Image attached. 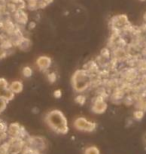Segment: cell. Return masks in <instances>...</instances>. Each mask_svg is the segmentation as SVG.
<instances>
[{"instance_id":"1","label":"cell","mask_w":146,"mask_h":154,"mask_svg":"<svg viewBox=\"0 0 146 154\" xmlns=\"http://www.w3.org/2000/svg\"><path fill=\"white\" fill-rule=\"evenodd\" d=\"M45 121L52 130L59 134H66L69 131L66 117L59 110H52L45 117Z\"/></svg>"},{"instance_id":"2","label":"cell","mask_w":146,"mask_h":154,"mask_svg":"<svg viewBox=\"0 0 146 154\" xmlns=\"http://www.w3.org/2000/svg\"><path fill=\"white\" fill-rule=\"evenodd\" d=\"M71 81H72L74 90L76 92H79V93H82V92L89 89L91 75L85 69H78L74 72Z\"/></svg>"},{"instance_id":"3","label":"cell","mask_w":146,"mask_h":154,"mask_svg":"<svg viewBox=\"0 0 146 154\" xmlns=\"http://www.w3.org/2000/svg\"><path fill=\"white\" fill-rule=\"evenodd\" d=\"M74 127L79 131H86V132H93L97 127V124L95 122L88 121L85 117H78L74 120L73 123Z\"/></svg>"},{"instance_id":"4","label":"cell","mask_w":146,"mask_h":154,"mask_svg":"<svg viewBox=\"0 0 146 154\" xmlns=\"http://www.w3.org/2000/svg\"><path fill=\"white\" fill-rule=\"evenodd\" d=\"M107 109V103L105 99L100 95H96L95 98L92 101L91 110L92 112L96 113V114H102L106 111Z\"/></svg>"},{"instance_id":"5","label":"cell","mask_w":146,"mask_h":154,"mask_svg":"<svg viewBox=\"0 0 146 154\" xmlns=\"http://www.w3.org/2000/svg\"><path fill=\"white\" fill-rule=\"evenodd\" d=\"M26 145L31 146L32 148L38 150V151L41 153L46 148V142L44 140V138L39 137V136H29L27 139L25 140Z\"/></svg>"},{"instance_id":"6","label":"cell","mask_w":146,"mask_h":154,"mask_svg":"<svg viewBox=\"0 0 146 154\" xmlns=\"http://www.w3.org/2000/svg\"><path fill=\"white\" fill-rule=\"evenodd\" d=\"M14 95L15 94L9 89V84L7 80L4 78H0V97L5 98L9 102L14 98Z\"/></svg>"},{"instance_id":"7","label":"cell","mask_w":146,"mask_h":154,"mask_svg":"<svg viewBox=\"0 0 146 154\" xmlns=\"http://www.w3.org/2000/svg\"><path fill=\"white\" fill-rule=\"evenodd\" d=\"M51 65H52V59L50 57L45 56V55L39 56L36 60V66L38 67L40 71L46 72L51 67Z\"/></svg>"},{"instance_id":"8","label":"cell","mask_w":146,"mask_h":154,"mask_svg":"<svg viewBox=\"0 0 146 154\" xmlns=\"http://www.w3.org/2000/svg\"><path fill=\"white\" fill-rule=\"evenodd\" d=\"M13 20L18 25L25 26L28 23V14L22 9H17V11L13 13Z\"/></svg>"},{"instance_id":"9","label":"cell","mask_w":146,"mask_h":154,"mask_svg":"<svg viewBox=\"0 0 146 154\" xmlns=\"http://www.w3.org/2000/svg\"><path fill=\"white\" fill-rule=\"evenodd\" d=\"M128 17L125 14H120V15H115L111 18L110 20V26H116L119 28H122L124 25H126L128 23Z\"/></svg>"},{"instance_id":"10","label":"cell","mask_w":146,"mask_h":154,"mask_svg":"<svg viewBox=\"0 0 146 154\" xmlns=\"http://www.w3.org/2000/svg\"><path fill=\"white\" fill-rule=\"evenodd\" d=\"M83 69H85L90 75H97L99 70H100V66L98 65V63L95 60H91L85 64Z\"/></svg>"},{"instance_id":"11","label":"cell","mask_w":146,"mask_h":154,"mask_svg":"<svg viewBox=\"0 0 146 154\" xmlns=\"http://www.w3.org/2000/svg\"><path fill=\"white\" fill-rule=\"evenodd\" d=\"M20 130H21V125L19 123L17 122L11 123L10 125H8L7 134L9 137H18L19 136Z\"/></svg>"},{"instance_id":"12","label":"cell","mask_w":146,"mask_h":154,"mask_svg":"<svg viewBox=\"0 0 146 154\" xmlns=\"http://www.w3.org/2000/svg\"><path fill=\"white\" fill-rule=\"evenodd\" d=\"M9 89H10L14 94H18L23 90V83L19 81V80L12 81L10 84H9Z\"/></svg>"},{"instance_id":"13","label":"cell","mask_w":146,"mask_h":154,"mask_svg":"<svg viewBox=\"0 0 146 154\" xmlns=\"http://www.w3.org/2000/svg\"><path fill=\"white\" fill-rule=\"evenodd\" d=\"M31 45H32L31 40L28 37H25V36H24V37H22V39H21L19 45H18V48L22 51H27L31 48Z\"/></svg>"},{"instance_id":"14","label":"cell","mask_w":146,"mask_h":154,"mask_svg":"<svg viewBox=\"0 0 146 154\" xmlns=\"http://www.w3.org/2000/svg\"><path fill=\"white\" fill-rule=\"evenodd\" d=\"M122 102L125 104L126 106H131V105H133V104H135V98H134V95H133V93L125 94V96H124Z\"/></svg>"},{"instance_id":"15","label":"cell","mask_w":146,"mask_h":154,"mask_svg":"<svg viewBox=\"0 0 146 154\" xmlns=\"http://www.w3.org/2000/svg\"><path fill=\"white\" fill-rule=\"evenodd\" d=\"M100 56L101 57H103L104 59H106V60H109L111 56H112V50L108 47H104V48H102L101 49V51H100Z\"/></svg>"},{"instance_id":"16","label":"cell","mask_w":146,"mask_h":154,"mask_svg":"<svg viewBox=\"0 0 146 154\" xmlns=\"http://www.w3.org/2000/svg\"><path fill=\"white\" fill-rule=\"evenodd\" d=\"M5 7H6V10H7V12L9 14L10 13H15V12L17 11V5L15 4V3L9 1L7 3H5Z\"/></svg>"},{"instance_id":"17","label":"cell","mask_w":146,"mask_h":154,"mask_svg":"<svg viewBox=\"0 0 146 154\" xmlns=\"http://www.w3.org/2000/svg\"><path fill=\"white\" fill-rule=\"evenodd\" d=\"M27 8L30 11H35L38 9V0H27Z\"/></svg>"},{"instance_id":"18","label":"cell","mask_w":146,"mask_h":154,"mask_svg":"<svg viewBox=\"0 0 146 154\" xmlns=\"http://www.w3.org/2000/svg\"><path fill=\"white\" fill-rule=\"evenodd\" d=\"M145 115V111L142 109H136L134 112H133V119L136 120V121H139V120L143 119V117Z\"/></svg>"},{"instance_id":"19","label":"cell","mask_w":146,"mask_h":154,"mask_svg":"<svg viewBox=\"0 0 146 154\" xmlns=\"http://www.w3.org/2000/svg\"><path fill=\"white\" fill-rule=\"evenodd\" d=\"M22 76L25 78H30L33 75V69L30 66H24L22 68Z\"/></svg>"},{"instance_id":"20","label":"cell","mask_w":146,"mask_h":154,"mask_svg":"<svg viewBox=\"0 0 146 154\" xmlns=\"http://www.w3.org/2000/svg\"><path fill=\"white\" fill-rule=\"evenodd\" d=\"M75 102L77 104H79V105H84V104L86 103V96L82 93L78 94L75 97Z\"/></svg>"},{"instance_id":"21","label":"cell","mask_w":146,"mask_h":154,"mask_svg":"<svg viewBox=\"0 0 146 154\" xmlns=\"http://www.w3.org/2000/svg\"><path fill=\"white\" fill-rule=\"evenodd\" d=\"M84 154H100V151H99V149L97 148V147L90 146V147H87V148L85 149Z\"/></svg>"},{"instance_id":"22","label":"cell","mask_w":146,"mask_h":154,"mask_svg":"<svg viewBox=\"0 0 146 154\" xmlns=\"http://www.w3.org/2000/svg\"><path fill=\"white\" fill-rule=\"evenodd\" d=\"M47 80L49 83H55L57 80V74L56 72L52 71V72H49L47 73Z\"/></svg>"},{"instance_id":"23","label":"cell","mask_w":146,"mask_h":154,"mask_svg":"<svg viewBox=\"0 0 146 154\" xmlns=\"http://www.w3.org/2000/svg\"><path fill=\"white\" fill-rule=\"evenodd\" d=\"M8 101L3 97H0V113L4 111V109L6 108V105H7Z\"/></svg>"},{"instance_id":"24","label":"cell","mask_w":146,"mask_h":154,"mask_svg":"<svg viewBox=\"0 0 146 154\" xmlns=\"http://www.w3.org/2000/svg\"><path fill=\"white\" fill-rule=\"evenodd\" d=\"M7 129L8 125L2 119H0V132H7Z\"/></svg>"},{"instance_id":"25","label":"cell","mask_w":146,"mask_h":154,"mask_svg":"<svg viewBox=\"0 0 146 154\" xmlns=\"http://www.w3.org/2000/svg\"><path fill=\"white\" fill-rule=\"evenodd\" d=\"M8 56V51L7 50H4V49L0 48V60L1 59H4Z\"/></svg>"},{"instance_id":"26","label":"cell","mask_w":146,"mask_h":154,"mask_svg":"<svg viewBox=\"0 0 146 154\" xmlns=\"http://www.w3.org/2000/svg\"><path fill=\"white\" fill-rule=\"evenodd\" d=\"M36 27V22L35 21H28L27 23V29L28 30H33Z\"/></svg>"},{"instance_id":"27","label":"cell","mask_w":146,"mask_h":154,"mask_svg":"<svg viewBox=\"0 0 146 154\" xmlns=\"http://www.w3.org/2000/svg\"><path fill=\"white\" fill-rule=\"evenodd\" d=\"M53 96L55 97V98H61V96H62V91L60 90V89H56L54 92H53Z\"/></svg>"},{"instance_id":"28","label":"cell","mask_w":146,"mask_h":154,"mask_svg":"<svg viewBox=\"0 0 146 154\" xmlns=\"http://www.w3.org/2000/svg\"><path fill=\"white\" fill-rule=\"evenodd\" d=\"M140 82L143 83V84H146V73L140 75Z\"/></svg>"},{"instance_id":"29","label":"cell","mask_w":146,"mask_h":154,"mask_svg":"<svg viewBox=\"0 0 146 154\" xmlns=\"http://www.w3.org/2000/svg\"><path fill=\"white\" fill-rule=\"evenodd\" d=\"M132 122H133V121H132V119H128V120H127V125H129V126H130V125L132 124Z\"/></svg>"},{"instance_id":"30","label":"cell","mask_w":146,"mask_h":154,"mask_svg":"<svg viewBox=\"0 0 146 154\" xmlns=\"http://www.w3.org/2000/svg\"><path fill=\"white\" fill-rule=\"evenodd\" d=\"M32 112H33V113H38V112H39V110H38V108H36V107H35V108H33V109H32Z\"/></svg>"},{"instance_id":"31","label":"cell","mask_w":146,"mask_h":154,"mask_svg":"<svg viewBox=\"0 0 146 154\" xmlns=\"http://www.w3.org/2000/svg\"><path fill=\"white\" fill-rule=\"evenodd\" d=\"M44 1H45V2L47 3V4L49 5V4H51V3L54 1V0H44Z\"/></svg>"},{"instance_id":"32","label":"cell","mask_w":146,"mask_h":154,"mask_svg":"<svg viewBox=\"0 0 146 154\" xmlns=\"http://www.w3.org/2000/svg\"><path fill=\"white\" fill-rule=\"evenodd\" d=\"M143 20H144V22H146V12L143 14Z\"/></svg>"},{"instance_id":"33","label":"cell","mask_w":146,"mask_h":154,"mask_svg":"<svg viewBox=\"0 0 146 154\" xmlns=\"http://www.w3.org/2000/svg\"><path fill=\"white\" fill-rule=\"evenodd\" d=\"M140 1H145V0H140Z\"/></svg>"},{"instance_id":"34","label":"cell","mask_w":146,"mask_h":154,"mask_svg":"<svg viewBox=\"0 0 146 154\" xmlns=\"http://www.w3.org/2000/svg\"><path fill=\"white\" fill-rule=\"evenodd\" d=\"M145 142H146V137H145Z\"/></svg>"}]
</instances>
